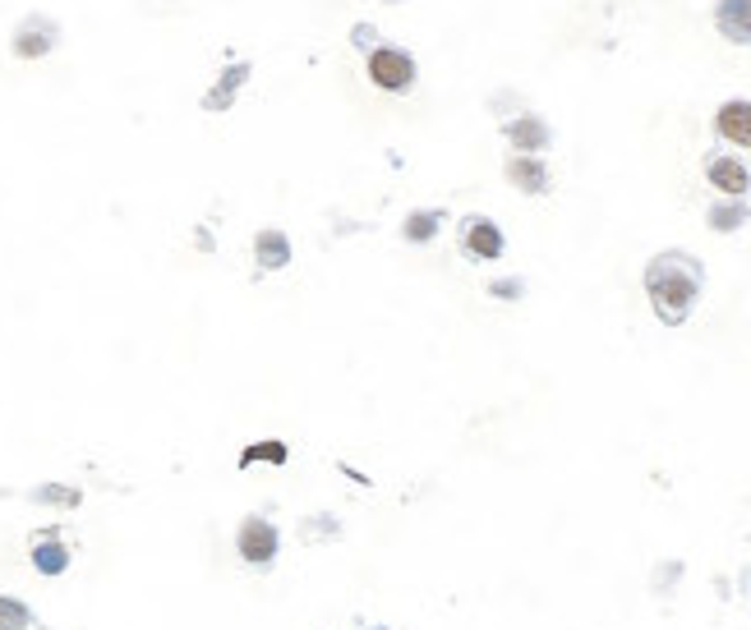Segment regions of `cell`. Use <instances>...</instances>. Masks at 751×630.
<instances>
[{"instance_id":"6da1fadb","label":"cell","mask_w":751,"mask_h":630,"mask_svg":"<svg viewBox=\"0 0 751 630\" xmlns=\"http://www.w3.org/2000/svg\"><path fill=\"white\" fill-rule=\"evenodd\" d=\"M646 290L664 323H683L691 313V300H697V267H691V259H678V253L654 259L646 272Z\"/></svg>"},{"instance_id":"7a4b0ae2","label":"cell","mask_w":751,"mask_h":630,"mask_svg":"<svg viewBox=\"0 0 751 630\" xmlns=\"http://www.w3.org/2000/svg\"><path fill=\"white\" fill-rule=\"evenodd\" d=\"M236 547H240V557L249 566H267L277 557V547H281V534H277V525L273 520H263V516H245L240 529H236Z\"/></svg>"},{"instance_id":"3957f363","label":"cell","mask_w":751,"mask_h":630,"mask_svg":"<svg viewBox=\"0 0 751 630\" xmlns=\"http://www.w3.org/2000/svg\"><path fill=\"white\" fill-rule=\"evenodd\" d=\"M28 557H33V570L37 576H65L70 570V562H74V553H70V543L61 539V529H37V534L28 539Z\"/></svg>"},{"instance_id":"277c9868","label":"cell","mask_w":751,"mask_h":630,"mask_svg":"<svg viewBox=\"0 0 751 630\" xmlns=\"http://www.w3.org/2000/svg\"><path fill=\"white\" fill-rule=\"evenodd\" d=\"M370 74H374V84H378V88H392V92H401V88H411L415 65H411L401 51H374Z\"/></svg>"},{"instance_id":"5b68a950","label":"cell","mask_w":751,"mask_h":630,"mask_svg":"<svg viewBox=\"0 0 751 630\" xmlns=\"http://www.w3.org/2000/svg\"><path fill=\"white\" fill-rule=\"evenodd\" d=\"M461 244H466V253H475V259H498V253H503V235H498V226L485 222V216H471V222L461 226Z\"/></svg>"},{"instance_id":"8992f818","label":"cell","mask_w":751,"mask_h":630,"mask_svg":"<svg viewBox=\"0 0 751 630\" xmlns=\"http://www.w3.org/2000/svg\"><path fill=\"white\" fill-rule=\"evenodd\" d=\"M28 502L33 506H55V511H79L84 492L74 483H37V488H28Z\"/></svg>"},{"instance_id":"52a82bcc","label":"cell","mask_w":751,"mask_h":630,"mask_svg":"<svg viewBox=\"0 0 751 630\" xmlns=\"http://www.w3.org/2000/svg\"><path fill=\"white\" fill-rule=\"evenodd\" d=\"M719 134H724L728 143L751 148V102H728L719 111Z\"/></svg>"},{"instance_id":"ba28073f","label":"cell","mask_w":751,"mask_h":630,"mask_svg":"<svg viewBox=\"0 0 751 630\" xmlns=\"http://www.w3.org/2000/svg\"><path fill=\"white\" fill-rule=\"evenodd\" d=\"M719 28L734 42H751V0H724L719 5Z\"/></svg>"},{"instance_id":"9c48e42d","label":"cell","mask_w":751,"mask_h":630,"mask_svg":"<svg viewBox=\"0 0 751 630\" xmlns=\"http://www.w3.org/2000/svg\"><path fill=\"white\" fill-rule=\"evenodd\" d=\"M710 185L715 189H724V193H747V166H738V162H728V156H715L710 162Z\"/></svg>"},{"instance_id":"30bf717a","label":"cell","mask_w":751,"mask_h":630,"mask_svg":"<svg viewBox=\"0 0 751 630\" xmlns=\"http://www.w3.org/2000/svg\"><path fill=\"white\" fill-rule=\"evenodd\" d=\"M51 37H55V28L42 24V18H33L28 28H18L14 51H18V55H47V51H51Z\"/></svg>"},{"instance_id":"8fae6325","label":"cell","mask_w":751,"mask_h":630,"mask_svg":"<svg viewBox=\"0 0 751 630\" xmlns=\"http://www.w3.org/2000/svg\"><path fill=\"white\" fill-rule=\"evenodd\" d=\"M286 465L291 461V446L286 442H277V438H267V442H254V446H245L240 451V469H249V465Z\"/></svg>"},{"instance_id":"7c38bea8","label":"cell","mask_w":751,"mask_h":630,"mask_svg":"<svg viewBox=\"0 0 751 630\" xmlns=\"http://www.w3.org/2000/svg\"><path fill=\"white\" fill-rule=\"evenodd\" d=\"M254 253H259V263H263L267 272H277V267L291 263V244H286L277 230H263V235H259V244H254Z\"/></svg>"},{"instance_id":"4fadbf2b","label":"cell","mask_w":751,"mask_h":630,"mask_svg":"<svg viewBox=\"0 0 751 630\" xmlns=\"http://www.w3.org/2000/svg\"><path fill=\"white\" fill-rule=\"evenodd\" d=\"M33 607L24 598H10V594H0V630H33Z\"/></svg>"},{"instance_id":"5bb4252c","label":"cell","mask_w":751,"mask_h":630,"mask_svg":"<svg viewBox=\"0 0 751 630\" xmlns=\"http://www.w3.org/2000/svg\"><path fill=\"white\" fill-rule=\"evenodd\" d=\"M508 175H512V180L522 185L526 193H539V189H545V166L530 162V156H516V162L508 166Z\"/></svg>"},{"instance_id":"9a60e30c","label":"cell","mask_w":751,"mask_h":630,"mask_svg":"<svg viewBox=\"0 0 751 630\" xmlns=\"http://www.w3.org/2000/svg\"><path fill=\"white\" fill-rule=\"evenodd\" d=\"M512 143L516 148H522V152H535V148H545V139H549V134H545V125H539V121H516L512 129Z\"/></svg>"},{"instance_id":"2e32d148","label":"cell","mask_w":751,"mask_h":630,"mask_svg":"<svg viewBox=\"0 0 751 630\" xmlns=\"http://www.w3.org/2000/svg\"><path fill=\"white\" fill-rule=\"evenodd\" d=\"M438 230V212H415L406 222V240H434Z\"/></svg>"},{"instance_id":"e0dca14e","label":"cell","mask_w":751,"mask_h":630,"mask_svg":"<svg viewBox=\"0 0 751 630\" xmlns=\"http://www.w3.org/2000/svg\"><path fill=\"white\" fill-rule=\"evenodd\" d=\"M493 294H522V286H516V281H498Z\"/></svg>"},{"instance_id":"ac0fdd59","label":"cell","mask_w":751,"mask_h":630,"mask_svg":"<svg viewBox=\"0 0 751 630\" xmlns=\"http://www.w3.org/2000/svg\"><path fill=\"white\" fill-rule=\"evenodd\" d=\"M374 630H388V626H374Z\"/></svg>"}]
</instances>
